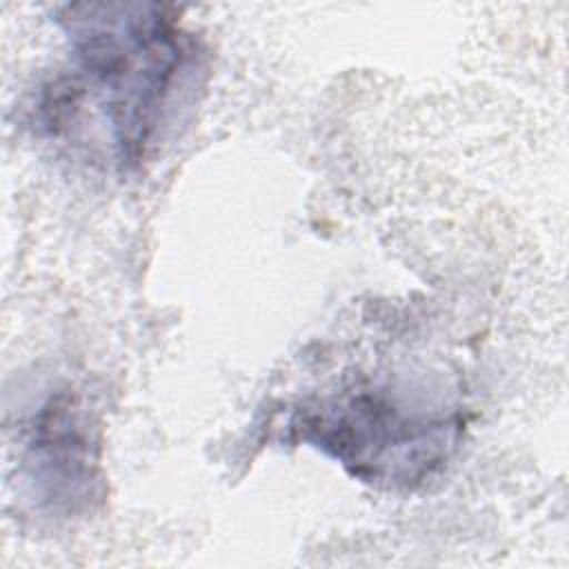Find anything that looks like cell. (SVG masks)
<instances>
[{"label": "cell", "instance_id": "obj_1", "mask_svg": "<svg viewBox=\"0 0 569 569\" xmlns=\"http://www.w3.org/2000/svg\"><path fill=\"white\" fill-rule=\"evenodd\" d=\"M82 71L96 87L122 162H138L149 144L184 38L162 4L80 2L60 16Z\"/></svg>", "mask_w": 569, "mask_h": 569}, {"label": "cell", "instance_id": "obj_2", "mask_svg": "<svg viewBox=\"0 0 569 569\" xmlns=\"http://www.w3.org/2000/svg\"><path fill=\"white\" fill-rule=\"evenodd\" d=\"M307 438L365 480H420L445 458L451 429L369 393L322 402L302 420Z\"/></svg>", "mask_w": 569, "mask_h": 569}]
</instances>
